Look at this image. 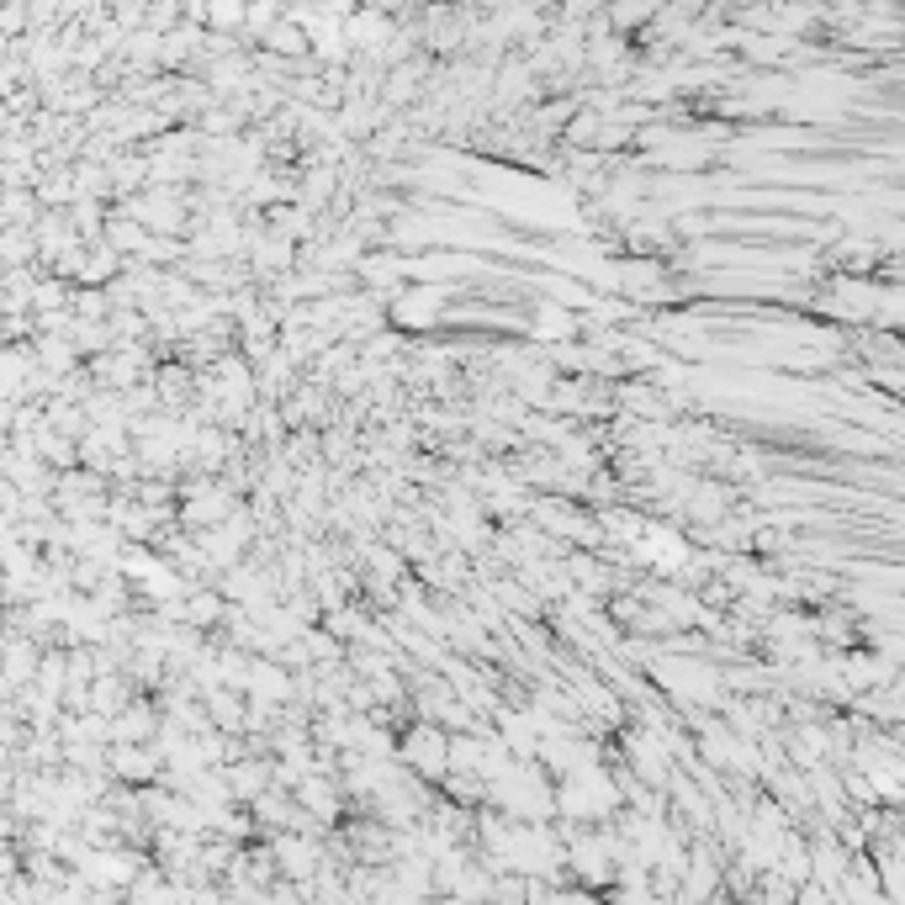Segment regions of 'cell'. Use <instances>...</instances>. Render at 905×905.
<instances>
[{
	"label": "cell",
	"mask_w": 905,
	"mask_h": 905,
	"mask_svg": "<svg viewBox=\"0 0 905 905\" xmlns=\"http://www.w3.org/2000/svg\"><path fill=\"white\" fill-rule=\"evenodd\" d=\"M223 610H228V599H223L217 588H196V593L181 599V625L213 631V625H223Z\"/></svg>",
	"instance_id": "cell-3"
},
{
	"label": "cell",
	"mask_w": 905,
	"mask_h": 905,
	"mask_svg": "<svg viewBox=\"0 0 905 905\" xmlns=\"http://www.w3.org/2000/svg\"><path fill=\"white\" fill-rule=\"evenodd\" d=\"M445 287L440 281H402L398 292L387 297V323L398 334H424L434 323L445 319Z\"/></svg>",
	"instance_id": "cell-1"
},
{
	"label": "cell",
	"mask_w": 905,
	"mask_h": 905,
	"mask_svg": "<svg viewBox=\"0 0 905 905\" xmlns=\"http://www.w3.org/2000/svg\"><path fill=\"white\" fill-rule=\"evenodd\" d=\"M143 239H149V234H143V228H133V223H117V234H111V244H117V249H143Z\"/></svg>",
	"instance_id": "cell-6"
},
{
	"label": "cell",
	"mask_w": 905,
	"mask_h": 905,
	"mask_svg": "<svg viewBox=\"0 0 905 905\" xmlns=\"http://www.w3.org/2000/svg\"><path fill=\"white\" fill-rule=\"evenodd\" d=\"M117 768L128 773V778H149V773H154V752H138V746H122V752H117Z\"/></svg>",
	"instance_id": "cell-5"
},
{
	"label": "cell",
	"mask_w": 905,
	"mask_h": 905,
	"mask_svg": "<svg viewBox=\"0 0 905 905\" xmlns=\"http://www.w3.org/2000/svg\"><path fill=\"white\" fill-rule=\"evenodd\" d=\"M445 742H451V731H445V725L413 715V725L402 731V742H398V763L408 773H419V778H429V784H434V778L445 773Z\"/></svg>",
	"instance_id": "cell-2"
},
{
	"label": "cell",
	"mask_w": 905,
	"mask_h": 905,
	"mask_svg": "<svg viewBox=\"0 0 905 905\" xmlns=\"http://www.w3.org/2000/svg\"><path fill=\"white\" fill-rule=\"evenodd\" d=\"M525 328H530L535 340H551V345H561V340H572V334H578V319H572L561 302H540V313H535Z\"/></svg>",
	"instance_id": "cell-4"
}]
</instances>
